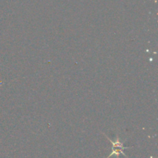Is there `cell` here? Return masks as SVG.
<instances>
[{
  "mask_svg": "<svg viewBox=\"0 0 158 158\" xmlns=\"http://www.w3.org/2000/svg\"><path fill=\"white\" fill-rule=\"evenodd\" d=\"M106 138H107L108 140H109V141L110 142V143L113 144L112 152H111V154H110V155L108 156V157L106 158H110V157H113V156H116L117 158H118L119 156H120V154H123V155L125 157L129 158L127 157V156L126 155V154H124L123 151H124L125 149H129V148H130V147H124V146H123V142L121 140H120L118 135L117 136V139H116L115 140H111L110 139L109 137H106Z\"/></svg>",
  "mask_w": 158,
  "mask_h": 158,
  "instance_id": "1",
  "label": "cell"
}]
</instances>
